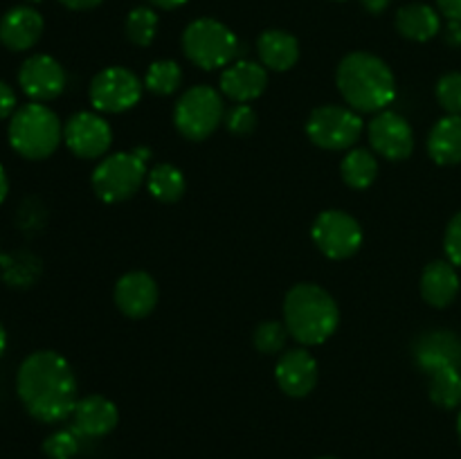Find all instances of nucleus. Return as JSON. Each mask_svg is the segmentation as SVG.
I'll use <instances>...</instances> for the list:
<instances>
[{
	"label": "nucleus",
	"instance_id": "f257e3e1",
	"mask_svg": "<svg viewBox=\"0 0 461 459\" xmlns=\"http://www.w3.org/2000/svg\"><path fill=\"white\" fill-rule=\"evenodd\" d=\"M16 392L27 412L41 423L72 417L77 405V378L70 363L57 351H34L21 363Z\"/></svg>",
	"mask_w": 461,
	"mask_h": 459
},
{
	"label": "nucleus",
	"instance_id": "f03ea898",
	"mask_svg": "<svg viewBox=\"0 0 461 459\" xmlns=\"http://www.w3.org/2000/svg\"><path fill=\"white\" fill-rule=\"evenodd\" d=\"M336 86L349 108L358 112L387 111L396 99V79L381 57L351 52L338 63Z\"/></svg>",
	"mask_w": 461,
	"mask_h": 459
},
{
	"label": "nucleus",
	"instance_id": "7ed1b4c3",
	"mask_svg": "<svg viewBox=\"0 0 461 459\" xmlns=\"http://www.w3.org/2000/svg\"><path fill=\"white\" fill-rule=\"evenodd\" d=\"M284 324L300 345H322L336 333L340 309L331 292L318 284H295L284 300Z\"/></svg>",
	"mask_w": 461,
	"mask_h": 459
},
{
	"label": "nucleus",
	"instance_id": "20e7f679",
	"mask_svg": "<svg viewBox=\"0 0 461 459\" xmlns=\"http://www.w3.org/2000/svg\"><path fill=\"white\" fill-rule=\"evenodd\" d=\"M7 135L18 156L27 160H45L61 144L63 126L52 108L32 102L16 108V112L9 117Z\"/></svg>",
	"mask_w": 461,
	"mask_h": 459
},
{
	"label": "nucleus",
	"instance_id": "39448f33",
	"mask_svg": "<svg viewBox=\"0 0 461 459\" xmlns=\"http://www.w3.org/2000/svg\"><path fill=\"white\" fill-rule=\"evenodd\" d=\"M149 148L122 151L106 156L93 171V189L104 202H122L140 192L147 180Z\"/></svg>",
	"mask_w": 461,
	"mask_h": 459
},
{
	"label": "nucleus",
	"instance_id": "423d86ee",
	"mask_svg": "<svg viewBox=\"0 0 461 459\" xmlns=\"http://www.w3.org/2000/svg\"><path fill=\"white\" fill-rule=\"evenodd\" d=\"M239 50L241 45L234 32L214 18H196L183 32V52L203 70L228 68Z\"/></svg>",
	"mask_w": 461,
	"mask_h": 459
},
{
	"label": "nucleus",
	"instance_id": "0eeeda50",
	"mask_svg": "<svg viewBox=\"0 0 461 459\" xmlns=\"http://www.w3.org/2000/svg\"><path fill=\"white\" fill-rule=\"evenodd\" d=\"M225 104L219 90L212 86H194L185 90L174 108V124L183 138L205 140L223 124Z\"/></svg>",
	"mask_w": 461,
	"mask_h": 459
},
{
	"label": "nucleus",
	"instance_id": "6e6552de",
	"mask_svg": "<svg viewBox=\"0 0 461 459\" xmlns=\"http://www.w3.org/2000/svg\"><path fill=\"white\" fill-rule=\"evenodd\" d=\"M363 133V120L358 111L349 106H320L306 122V135L311 142L327 151H345L354 147Z\"/></svg>",
	"mask_w": 461,
	"mask_h": 459
},
{
	"label": "nucleus",
	"instance_id": "1a4fd4ad",
	"mask_svg": "<svg viewBox=\"0 0 461 459\" xmlns=\"http://www.w3.org/2000/svg\"><path fill=\"white\" fill-rule=\"evenodd\" d=\"M313 243L329 259H349L363 246V228L351 214L342 210H327L311 228Z\"/></svg>",
	"mask_w": 461,
	"mask_h": 459
},
{
	"label": "nucleus",
	"instance_id": "9d476101",
	"mask_svg": "<svg viewBox=\"0 0 461 459\" xmlns=\"http://www.w3.org/2000/svg\"><path fill=\"white\" fill-rule=\"evenodd\" d=\"M140 97H142V81L129 68H106L90 81V104L99 112L117 115V112L131 111L140 102Z\"/></svg>",
	"mask_w": 461,
	"mask_h": 459
},
{
	"label": "nucleus",
	"instance_id": "9b49d317",
	"mask_svg": "<svg viewBox=\"0 0 461 459\" xmlns=\"http://www.w3.org/2000/svg\"><path fill=\"white\" fill-rule=\"evenodd\" d=\"M63 142L77 158L95 160L106 156L113 144V129L97 112H75L63 126Z\"/></svg>",
	"mask_w": 461,
	"mask_h": 459
},
{
	"label": "nucleus",
	"instance_id": "f8f14e48",
	"mask_svg": "<svg viewBox=\"0 0 461 459\" xmlns=\"http://www.w3.org/2000/svg\"><path fill=\"white\" fill-rule=\"evenodd\" d=\"M18 86L32 102H52L66 88V70L50 54H32L18 70Z\"/></svg>",
	"mask_w": 461,
	"mask_h": 459
},
{
	"label": "nucleus",
	"instance_id": "ddd939ff",
	"mask_svg": "<svg viewBox=\"0 0 461 459\" xmlns=\"http://www.w3.org/2000/svg\"><path fill=\"white\" fill-rule=\"evenodd\" d=\"M369 144L374 151L387 160H405L412 156L414 148V130L403 115L394 111L376 112L367 126Z\"/></svg>",
	"mask_w": 461,
	"mask_h": 459
},
{
	"label": "nucleus",
	"instance_id": "4468645a",
	"mask_svg": "<svg viewBox=\"0 0 461 459\" xmlns=\"http://www.w3.org/2000/svg\"><path fill=\"white\" fill-rule=\"evenodd\" d=\"M318 360L306 349H291L279 356L275 378L284 394L293 399L309 396L318 385Z\"/></svg>",
	"mask_w": 461,
	"mask_h": 459
},
{
	"label": "nucleus",
	"instance_id": "2eb2a0df",
	"mask_svg": "<svg viewBox=\"0 0 461 459\" xmlns=\"http://www.w3.org/2000/svg\"><path fill=\"white\" fill-rule=\"evenodd\" d=\"M221 93L237 104H250L261 97L268 86V72L261 63L250 58H239L232 61L221 72Z\"/></svg>",
	"mask_w": 461,
	"mask_h": 459
},
{
	"label": "nucleus",
	"instance_id": "dca6fc26",
	"mask_svg": "<svg viewBox=\"0 0 461 459\" xmlns=\"http://www.w3.org/2000/svg\"><path fill=\"white\" fill-rule=\"evenodd\" d=\"M115 304L126 318L142 320L153 313L158 304V284L156 279L142 270L126 273L115 284Z\"/></svg>",
	"mask_w": 461,
	"mask_h": 459
},
{
	"label": "nucleus",
	"instance_id": "f3484780",
	"mask_svg": "<svg viewBox=\"0 0 461 459\" xmlns=\"http://www.w3.org/2000/svg\"><path fill=\"white\" fill-rule=\"evenodd\" d=\"M120 421V410L111 399L102 394H90L77 400L72 412V430L86 439H99L115 430Z\"/></svg>",
	"mask_w": 461,
	"mask_h": 459
},
{
	"label": "nucleus",
	"instance_id": "a211bd4d",
	"mask_svg": "<svg viewBox=\"0 0 461 459\" xmlns=\"http://www.w3.org/2000/svg\"><path fill=\"white\" fill-rule=\"evenodd\" d=\"M412 354L419 369H423L426 374L439 367L461 369V338L453 331H444V328L428 331L417 338Z\"/></svg>",
	"mask_w": 461,
	"mask_h": 459
},
{
	"label": "nucleus",
	"instance_id": "6ab92c4d",
	"mask_svg": "<svg viewBox=\"0 0 461 459\" xmlns=\"http://www.w3.org/2000/svg\"><path fill=\"white\" fill-rule=\"evenodd\" d=\"M43 27V16L34 7L18 4L0 18V43L12 52H25L39 43Z\"/></svg>",
	"mask_w": 461,
	"mask_h": 459
},
{
	"label": "nucleus",
	"instance_id": "aec40b11",
	"mask_svg": "<svg viewBox=\"0 0 461 459\" xmlns=\"http://www.w3.org/2000/svg\"><path fill=\"white\" fill-rule=\"evenodd\" d=\"M459 292V274L455 264L450 261H432L426 266L421 274V295L423 300L437 309H446L455 302Z\"/></svg>",
	"mask_w": 461,
	"mask_h": 459
},
{
	"label": "nucleus",
	"instance_id": "412c9836",
	"mask_svg": "<svg viewBox=\"0 0 461 459\" xmlns=\"http://www.w3.org/2000/svg\"><path fill=\"white\" fill-rule=\"evenodd\" d=\"M257 52H259L261 66L275 72H286L300 58V43L295 36L284 30H266L257 39Z\"/></svg>",
	"mask_w": 461,
	"mask_h": 459
},
{
	"label": "nucleus",
	"instance_id": "4be33fe9",
	"mask_svg": "<svg viewBox=\"0 0 461 459\" xmlns=\"http://www.w3.org/2000/svg\"><path fill=\"white\" fill-rule=\"evenodd\" d=\"M396 30L403 39L426 43L441 32L439 12L423 3L405 4L396 12Z\"/></svg>",
	"mask_w": 461,
	"mask_h": 459
},
{
	"label": "nucleus",
	"instance_id": "5701e85b",
	"mask_svg": "<svg viewBox=\"0 0 461 459\" xmlns=\"http://www.w3.org/2000/svg\"><path fill=\"white\" fill-rule=\"evenodd\" d=\"M428 153L437 165L461 162V115H446L432 126L428 135Z\"/></svg>",
	"mask_w": 461,
	"mask_h": 459
},
{
	"label": "nucleus",
	"instance_id": "b1692460",
	"mask_svg": "<svg viewBox=\"0 0 461 459\" xmlns=\"http://www.w3.org/2000/svg\"><path fill=\"white\" fill-rule=\"evenodd\" d=\"M340 176L351 189L372 187L378 176V160L369 148H351L340 162Z\"/></svg>",
	"mask_w": 461,
	"mask_h": 459
},
{
	"label": "nucleus",
	"instance_id": "393cba45",
	"mask_svg": "<svg viewBox=\"0 0 461 459\" xmlns=\"http://www.w3.org/2000/svg\"><path fill=\"white\" fill-rule=\"evenodd\" d=\"M147 189L156 201L176 202L183 198L187 183H185V176L178 166L169 165V162H162V165H156L149 171Z\"/></svg>",
	"mask_w": 461,
	"mask_h": 459
},
{
	"label": "nucleus",
	"instance_id": "a878e982",
	"mask_svg": "<svg viewBox=\"0 0 461 459\" xmlns=\"http://www.w3.org/2000/svg\"><path fill=\"white\" fill-rule=\"evenodd\" d=\"M430 376L432 403L444 410H455L461 405V369L439 367L428 374Z\"/></svg>",
	"mask_w": 461,
	"mask_h": 459
},
{
	"label": "nucleus",
	"instance_id": "bb28decb",
	"mask_svg": "<svg viewBox=\"0 0 461 459\" xmlns=\"http://www.w3.org/2000/svg\"><path fill=\"white\" fill-rule=\"evenodd\" d=\"M180 81H183V70L176 61L171 58H160V61H153L149 66L147 75H144V88L151 90L153 94H174L180 88Z\"/></svg>",
	"mask_w": 461,
	"mask_h": 459
},
{
	"label": "nucleus",
	"instance_id": "cd10ccee",
	"mask_svg": "<svg viewBox=\"0 0 461 459\" xmlns=\"http://www.w3.org/2000/svg\"><path fill=\"white\" fill-rule=\"evenodd\" d=\"M126 36L133 45L149 48L158 34V14L151 7H135L131 9L124 22Z\"/></svg>",
	"mask_w": 461,
	"mask_h": 459
},
{
	"label": "nucleus",
	"instance_id": "c85d7f7f",
	"mask_svg": "<svg viewBox=\"0 0 461 459\" xmlns=\"http://www.w3.org/2000/svg\"><path fill=\"white\" fill-rule=\"evenodd\" d=\"M252 340H255V346L261 354H282L288 340V328L286 324L277 322V320H266V322H261L257 327Z\"/></svg>",
	"mask_w": 461,
	"mask_h": 459
},
{
	"label": "nucleus",
	"instance_id": "c756f323",
	"mask_svg": "<svg viewBox=\"0 0 461 459\" xmlns=\"http://www.w3.org/2000/svg\"><path fill=\"white\" fill-rule=\"evenodd\" d=\"M437 99L448 115H461V72H446L437 81Z\"/></svg>",
	"mask_w": 461,
	"mask_h": 459
},
{
	"label": "nucleus",
	"instance_id": "7c9ffc66",
	"mask_svg": "<svg viewBox=\"0 0 461 459\" xmlns=\"http://www.w3.org/2000/svg\"><path fill=\"white\" fill-rule=\"evenodd\" d=\"M43 453L50 459H72L79 453V435L75 430H57L43 441Z\"/></svg>",
	"mask_w": 461,
	"mask_h": 459
},
{
	"label": "nucleus",
	"instance_id": "2f4dec72",
	"mask_svg": "<svg viewBox=\"0 0 461 459\" xmlns=\"http://www.w3.org/2000/svg\"><path fill=\"white\" fill-rule=\"evenodd\" d=\"M225 129L232 135H250L257 129V112L250 104H237L230 111H225Z\"/></svg>",
	"mask_w": 461,
	"mask_h": 459
},
{
	"label": "nucleus",
	"instance_id": "473e14b6",
	"mask_svg": "<svg viewBox=\"0 0 461 459\" xmlns=\"http://www.w3.org/2000/svg\"><path fill=\"white\" fill-rule=\"evenodd\" d=\"M444 248L450 264L461 266V212H457V214L450 219L448 228H446Z\"/></svg>",
	"mask_w": 461,
	"mask_h": 459
},
{
	"label": "nucleus",
	"instance_id": "72a5a7b5",
	"mask_svg": "<svg viewBox=\"0 0 461 459\" xmlns=\"http://www.w3.org/2000/svg\"><path fill=\"white\" fill-rule=\"evenodd\" d=\"M16 93L12 90V86L0 81V120H7L16 112Z\"/></svg>",
	"mask_w": 461,
	"mask_h": 459
},
{
	"label": "nucleus",
	"instance_id": "f704fd0d",
	"mask_svg": "<svg viewBox=\"0 0 461 459\" xmlns=\"http://www.w3.org/2000/svg\"><path fill=\"white\" fill-rule=\"evenodd\" d=\"M437 4L448 21L461 22V0H437Z\"/></svg>",
	"mask_w": 461,
	"mask_h": 459
},
{
	"label": "nucleus",
	"instance_id": "c9c22d12",
	"mask_svg": "<svg viewBox=\"0 0 461 459\" xmlns=\"http://www.w3.org/2000/svg\"><path fill=\"white\" fill-rule=\"evenodd\" d=\"M444 39H446V43L453 45V48H459L461 45V22L450 21L448 27H446V32H444Z\"/></svg>",
	"mask_w": 461,
	"mask_h": 459
},
{
	"label": "nucleus",
	"instance_id": "e433bc0d",
	"mask_svg": "<svg viewBox=\"0 0 461 459\" xmlns=\"http://www.w3.org/2000/svg\"><path fill=\"white\" fill-rule=\"evenodd\" d=\"M59 3L72 12H86V9H95L97 4H102V0H59Z\"/></svg>",
	"mask_w": 461,
	"mask_h": 459
},
{
	"label": "nucleus",
	"instance_id": "4c0bfd02",
	"mask_svg": "<svg viewBox=\"0 0 461 459\" xmlns=\"http://www.w3.org/2000/svg\"><path fill=\"white\" fill-rule=\"evenodd\" d=\"M360 3L369 14H383L390 7V0H360Z\"/></svg>",
	"mask_w": 461,
	"mask_h": 459
},
{
	"label": "nucleus",
	"instance_id": "58836bf2",
	"mask_svg": "<svg viewBox=\"0 0 461 459\" xmlns=\"http://www.w3.org/2000/svg\"><path fill=\"white\" fill-rule=\"evenodd\" d=\"M151 4H156V7L160 9H176V7H183L187 0H149Z\"/></svg>",
	"mask_w": 461,
	"mask_h": 459
},
{
	"label": "nucleus",
	"instance_id": "ea45409f",
	"mask_svg": "<svg viewBox=\"0 0 461 459\" xmlns=\"http://www.w3.org/2000/svg\"><path fill=\"white\" fill-rule=\"evenodd\" d=\"M9 194V178H7V171H5V166L0 165V202L7 198Z\"/></svg>",
	"mask_w": 461,
	"mask_h": 459
},
{
	"label": "nucleus",
	"instance_id": "a19ab883",
	"mask_svg": "<svg viewBox=\"0 0 461 459\" xmlns=\"http://www.w3.org/2000/svg\"><path fill=\"white\" fill-rule=\"evenodd\" d=\"M5 349H7V331H5V327L0 324V356L5 354Z\"/></svg>",
	"mask_w": 461,
	"mask_h": 459
},
{
	"label": "nucleus",
	"instance_id": "79ce46f5",
	"mask_svg": "<svg viewBox=\"0 0 461 459\" xmlns=\"http://www.w3.org/2000/svg\"><path fill=\"white\" fill-rule=\"evenodd\" d=\"M457 435H459V439H461V412H459V417H457Z\"/></svg>",
	"mask_w": 461,
	"mask_h": 459
},
{
	"label": "nucleus",
	"instance_id": "37998d69",
	"mask_svg": "<svg viewBox=\"0 0 461 459\" xmlns=\"http://www.w3.org/2000/svg\"><path fill=\"white\" fill-rule=\"evenodd\" d=\"M30 3H41V0H30Z\"/></svg>",
	"mask_w": 461,
	"mask_h": 459
},
{
	"label": "nucleus",
	"instance_id": "c03bdc74",
	"mask_svg": "<svg viewBox=\"0 0 461 459\" xmlns=\"http://www.w3.org/2000/svg\"><path fill=\"white\" fill-rule=\"evenodd\" d=\"M320 459H336V457H320Z\"/></svg>",
	"mask_w": 461,
	"mask_h": 459
}]
</instances>
